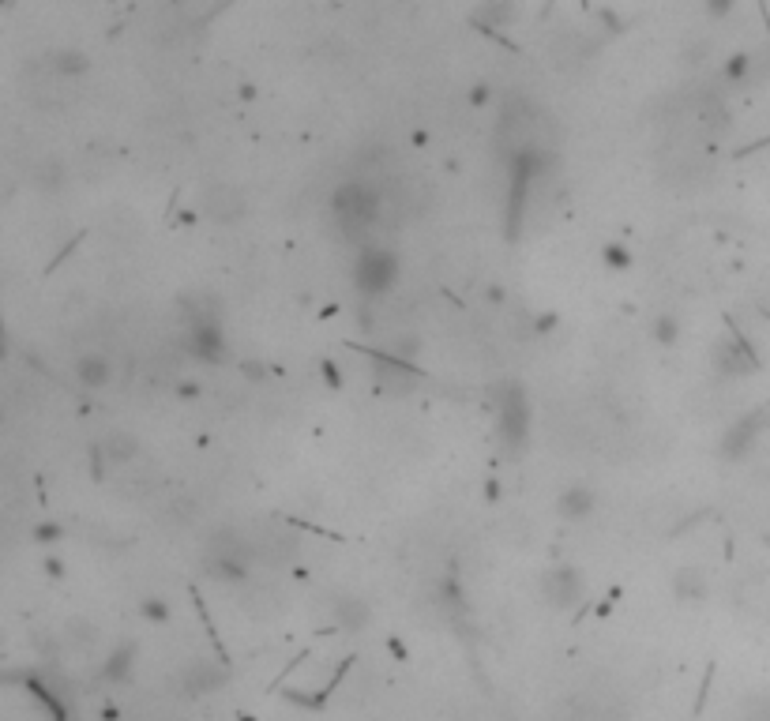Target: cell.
<instances>
[{
    "mask_svg": "<svg viewBox=\"0 0 770 721\" xmlns=\"http://www.w3.org/2000/svg\"><path fill=\"white\" fill-rule=\"evenodd\" d=\"M68 635H72L76 643L91 646L98 643V624H94V620H68Z\"/></svg>",
    "mask_w": 770,
    "mask_h": 721,
    "instance_id": "25",
    "label": "cell"
},
{
    "mask_svg": "<svg viewBox=\"0 0 770 721\" xmlns=\"http://www.w3.org/2000/svg\"><path fill=\"white\" fill-rule=\"evenodd\" d=\"M598 511V492L590 485H568V489L556 496V515L564 522H583Z\"/></svg>",
    "mask_w": 770,
    "mask_h": 721,
    "instance_id": "11",
    "label": "cell"
},
{
    "mask_svg": "<svg viewBox=\"0 0 770 721\" xmlns=\"http://www.w3.org/2000/svg\"><path fill=\"white\" fill-rule=\"evenodd\" d=\"M102 451H106L109 462H132L139 455V440L132 432H113L106 444H102Z\"/></svg>",
    "mask_w": 770,
    "mask_h": 721,
    "instance_id": "19",
    "label": "cell"
},
{
    "mask_svg": "<svg viewBox=\"0 0 770 721\" xmlns=\"http://www.w3.org/2000/svg\"><path fill=\"white\" fill-rule=\"evenodd\" d=\"M42 568H46L49 579H64V560H61V556H53V553H49L46 560H42Z\"/></svg>",
    "mask_w": 770,
    "mask_h": 721,
    "instance_id": "29",
    "label": "cell"
},
{
    "mask_svg": "<svg viewBox=\"0 0 770 721\" xmlns=\"http://www.w3.org/2000/svg\"><path fill=\"white\" fill-rule=\"evenodd\" d=\"M320 376H324V384L331 387V391H342V384H346V380H342V369L335 365V361H331V357H324V361H320Z\"/></svg>",
    "mask_w": 770,
    "mask_h": 721,
    "instance_id": "27",
    "label": "cell"
},
{
    "mask_svg": "<svg viewBox=\"0 0 770 721\" xmlns=\"http://www.w3.org/2000/svg\"><path fill=\"white\" fill-rule=\"evenodd\" d=\"M632 263L635 256L628 245H620V241H605V245H601V267H605V271L620 275V271H632Z\"/></svg>",
    "mask_w": 770,
    "mask_h": 721,
    "instance_id": "20",
    "label": "cell"
},
{
    "mask_svg": "<svg viewBox=\"0 0 770 721\" xmlns=\"http://www.w3.org/2000/svg\"><path fill=\"white\" fill-rule=\"evenodd\" d=\"M230 680V669L222 661H192L185 673H181V688H185L188 699L196 695H207V691H218Z\"/></svg>",
    "mask_w": 770,
    "mask_h": 721,
    "instance_id": "10",
    "label": "cell"
},
{
    "mask_svg": "<svg viewBox=\"0 0 770 721\" xmlns=\"http://www.w3.org/2000/svg\"><path fill=\"white\" fill-rule=\"evenodd\" d=\"M707 12L710 16H729V12H733V4H729V0H710Z\"/></svg>",
    "mask_w": 770,
    "mask_h": 721,
    "instance_id": "34",
    "label": "cell"
},
{
    "mask_svg": "<svg viewBox=\"0 0 770 721\" xmlns=\"http://www.w3.org/2000/svg\"><path fill=\"white\" fill-rule=\"evenodd\" d=\"M185 353L203 361V365H222L230 357V342H226L222 320H203L185 327Z\"/></svg>",
    "mask_w": 770,
    "mask_h": 721,
    "instance_id": "4",
    "label": "cell"
},
{
    "mask_svg": "<svg viewBox=\"0 0 770 721\" xmlns=\"http://www.w3.org/2000/svg\"><path fill=\"white\" fill-rule=\"evenodd\" d=\"M496 432L500 444L511 455H519L530 436V402H526L523 384H500L496 387Z\"/></svg>",
    "mask_w": 770,
    "mask_h": 721,
    "instance_id": "3",
    "label": "cell"
},
{
    "mask_svg": "<svg viewBox=\"0 0 770 721\" xmlns=\"http://www.w3.org/2000/svg\"><path fill=\"white\" fill-rule=\"evenodd\" d=\"M200 211H203V218H211V222L233 226V222L245 218V196H241V188H233V185H211V188H203Z\"/></svg>",
    "mask_w": 770,
    "mask_h": 721,
    "instance_id": "7",
    "label": "cell"
},
{
    "mask_svg": "<svg viewBox=\"0 0 770 721\" xmlns=\"http://www.w3.org/2000/svg\"><path fill=\"white\" fill-rule=\"evenodd\" d=\"M650 338H654L658 346H677L680 342V320L673 316V312L654 316V323H650Z\"/></svg>",
    "mask_w": 770,
    "mask_h": 721,
    "instance_id": "21",
    "label": "cell"
},
{
    "mask_svg": "<svg viewBox=\"0 0 770 721\" xmlns=\"http://www.w3.org/2000/svg\"><path fill=\"white\" fill-rule=\"evenodd\" d=\"M752 64H755L752 53H733V57L722 64V83H733V87L744 83V79L752 76Z\"/></svg>",
    "mask_w": 770,
    "mask_h": 721,
    "instance_id": "23",
    "label": "cell"
},
{
    "mask_svg": "<svg viewBox=\"0 0 770 721\" xmlns=\"http://www.w3.org/2000/svg\"><path fill=\"white\" fill-rule=\"evenodd\" d=\"M541 594L553 609H575L583 601V575L571 564H560V568H549L541 575Z\"/></svg>",
    "mask_w": 770,
    "mask_h": 721,
    "instance_id": "6",
    "label": "cell"
},
{
    "mask_svg": "<svg viewBox=\"0 0 770 721\" xmlns=\"http://www.w3.org/2000/svg\"><path fill=\"white\" fill-rule=\"evenodd\" d=\"M556 327H560V316H556V312H541V316H534V320H530V335H553V331H556Z\"/></svg>",
    "mask_w": 770,
    "mask_h": 721,
    "instance_id": "26",
    "label": "cell"
},
{
    "mask_svg": "<svg viewBox=\"0 0 770 721\" xmlns=\"http://www.w3.org/2000/svg\"><path fill=\"white\" fill-rule=\"evenodd\" d=\"M241 372H245L248 380H263V376H267V369L256 365V361H241Z\"/></svg>",
    "mask_w": 770,
    "mask_h": 721,
    "instance_id": "32",
    "label": "cell"
},
{
    "mask_svg": "<svg viewBox=\"0 0 770 721\" xmlns=\"http://www.w3.org/2000/svg\"><path fill=\"white\" fill-rule=\"evenodd\" d=\"M200 391L203 387L196 384V380H181V384H177V399H200Z\"/></svg>",
    "mask_w": 770,
    "mask_h": 721,
    "instance_id": "31",
    "label": "cell"
},
{
    "mask_svg": "<svg viewBox=\"0 0 770 721\" xmlns=\"http://www.w3.org/2000/svg\"><path fill=\"white\" fill-rule=\"evenodd\" d=\"M387 650H391V654H395V658H402V661H406V646H402L399 639H387Z\"/></svg>",
    "mask_w": 770,
    "mask_h": 721,
    "instance_id": "36",
    "label": "cell"
},
{
    "mask_svg": "<svg viewBox=\"0 0 770 721\" xmlns=\"http://www.w3.org/2000/svg\"><path fill=\"white\" fill-rule=\"evenodd\" d=\"M369 620H372V609L361 594H346V590L331 594V624L339 631H365Z\"/></svg>",
    "mask_w": 770,
    "mask_h": 721,
    "instance_id": "9",
    "label": "cell"
},
{
    "mask_svg": "<svg viewBox=\"0 0 770 721\" xmlns=\"http://www.w3.org/2000/svg\"><path fill=\"white\" fill-rule=\"evenodd\" d=\"M485 297H489L493 305H504V301H508V293H504V286H489V290H485Z\"/></svg>",
    "mask_w": 770,
    "mask_h": 721,
    "instance_id": "35",
    "label": "cell"
},
{
    "mask_svg": "<svg viewBox=\"0 0 770 721\" xmlns=\"http://www.w3.org/2000/svg\"><path fill=\"white\" fill-rule=\"evenodd\" d=\"M53 72L61 79H79L91 72V57L83 49H57L53 53Z\"/></svg>",
    "mask_w": 770,
    "mask_h": 721,
    "instance_id": "16",
    "label": "cell"
},
{
    "mask_svg": "<svg viewBox=\"0 0 770 721\" xmlns=\"http://www.w3.org/2000/svg\"><path fill=\"white\" fill-rule=\"evenodd\" d=\"M399 252L384 245H365L354 260V286L361 297H387L399 282Z\"/></svg>",
    "mask_w": 770,
    "mask_h": 721,
    "instance_id": "2",
    "label": "cell"
},
{
    "mask_svg": "<svg viewBox=\"0 0 770 721\" xmlns=\"http://www.w3.org/2000/svg\"><path fill=\"white\" fill-rule=\"evenodd\" d=\"M76 380H79V387H87V391H102V387L113 380L109 357H102V353H83V357L76 361Z\"/></svg>",
    "mask_w": 770,
    "mask_h": 721,
    "instance_id": "15",
    "label": "cell"
},
{
    "mask_svg": "<svg viewBox=\"0 0 770 721\" xmlns=\"http://www.w3.org/2000/svg\"><path fill=\"white\" fill-rule=\"evenodd\" d=\"M417 350H421V342H417V338H410V335L399 338V342H391V346H387V353H395V357H402V361H414Z\"/></svg>",
    "mask_w": 770,
    "mask_h": 721,
    "instance_id": "28",
    "label": "cell"
},
{
    "mask_svg": "<svg viewBox=\"0 0 770 721\" xmlns=\"http://www.w3.org/2000/svg\"><path fill=\"white\" fill-rule=\"evenodd\" d=\"M710 594V583H707V571L703 568H680L673 575V598L680 605H703Z\"/></svg>",
    "mask_w": 770,
    "mask_h": 721,
    "instance_id": "13",
    "label": "cell"
},
{
    "mask_svg": "<svg viewBox=\"0 0 770 721\" xmlns=\"http://www.w3.org/2000/svg\"><path fill=\"white\" fill-rule=\"evenodd\" d=\"M714 369L722 372V376H748V372L759 369V361H755V350L752 342L733 331V335L718 342V350H714Z\"/></svg>",
    "mask_w": 770,
    "mask_h": 721,
    "instance_id": "8",
    "label": "cell"
},
{
    "mask_svg": "<svg viewBox=\"0 0 770 721\" xmlns=\"http://www.w3.org/2000/svg\"><path fill=\"white\" fill-rule=\"evenodd\" d=\"M763 417H767V414H748V417H740L737 425L725 432V436H722V455H725V459H740V455H744V451L752 447L755 432L763 429Z\"/></svg>",
    "mask_w": 770,
    "mask_h": 721,
    "instance_id": "14",
    "label": "cell"
},
{
    "mask_svg": "<svg viewBox=\"0 0 770 721\" xmlns=\"http://www.w3.org/2000/svg\"><path fill=\"white\" fill-rule=\"evenodd\" d=\"M489 98H493V87H489V83H478V87L470 91V106H489Z\"/></svg>",
    "mask_w": 770,
    "mask_h": 721,
    "instance_id": "30",
    "label": "cell"
},
{
    "mask_svg": "<svg viewBox=\"0 0 770 721\" xmlns=\"http://www.w3.org/2000/svg\"><path fill=\"white\" fill-rule=\"evenodd\" d=\"M500 492H504L500 489V477H489V481H485V500L496 504V500H500Z\"/></svg>",
    "mask_w": 770,
    "mask_h": 721,
    "instance_id": "33",
    "label": "cell"
},
{
    "mask_svg": "<svg viewBox=\"0 0 770 721\" xmlns=\"http://www.w3.org/2000/svg\"><path fill=\"white\" fill-rule=\"evenodd\" d=\"M331 215H335L346 241L365 248L369 245L365 233H369L372 222L380 218V192L372 185H365V181H346V185H339L335 196H331Z\"/></svg>",
    "mask_w": 770,
    "mask_h": 721,
    "instance_id": "1",
    "label": "cell"
},
{
    "mask_svg": "<svg viewBox=\"0 0 770 721\" xmlns=\"http://www.w3.org/2000/svg\"><path fill=\"white\" fill-rule=\"evenodd\" d=\"M64 537H68V530H64L61 522H53V519L38 522V526L31 530V541H34V545H42V549H53V545H61Z\"/></svg>",
    "mask_w": 770,
    "mask_h": 721,
    "instance_id": "24",
    "label": "cell"
},
{
    "mask_svg": "<svg viewBox=\"0 0 770 721\" xmlns=\"http://www.w3.org/2000/svg\"><path fill=\"white\" fill-rule=\"evenodd\" d=\"M365 357H372L376 380H380L387 391H395V395H406L417 380H425V369H421L417 361H402V357H395V353L387 350H365Z\"/></svg>",
    "mask_w": 770,
    "mask_h": 721,
    "instance_id": "5",
    "label": "cell"
},
{
    "mask_svg": "<svg viewBox=\"0 0 770 721\" xmlns=\"http://www.w3.org/2000/svg\"><path fill=\"white\" fill-rule=\"evenodd\" d=\"M64 181H68V166L61 158H49L31 173V185L42 188V192H57V188H64Z\"/></svg>",
    "mask_w": 770,
    "mask_h": 721,
    "instance_id": "17",
    "label": "cell"
},
{
    "mask_svg": "<svg viewBox=\"0 0 770 721\" xmlns=\"http://www.w3.org/2000/svg\"><path fill=\"white\" fill-rule=\"evenodd\" d=\"M132 669H136V643H117L106 654V661H102L98 680H102V684H128V680H132Z\"/></svg>",
    "mask_w": 770,
    "mask_h": 721,
    "instance_id": "12",
    "label": "cell"
},
{
    "mask_svg": "<svg viewBox=\"0 0 770 721\" xmlns=\"http://www.w3.org/2000/svg\"><path fill=\"white\" fill-rule=\"evenodd\" d=\"M511 19H515V4H481L478 12L470 16V23L481 27L485 34H493L500 23H511Z\"/></svg>",
    "mask_w": 770,
    "mask_h": 721,
    "instance_id": "18",
    "label": "cell"
},
{
    "mask_svg": "<svg viewBox=\"0 0 770 721\" xmlns=\"http://www.w3.org/2000/svg\"><path fill=\"white\" fill-rule=\"evenodd\" d=\"M139 616L147 620V624H170L173 620V605L162 594H151V598L139 601Z\"/></svg>",
    "mask_w": 770,
    "mask_h": 721,
    "instance_id": "22",
    "label": "cell"
}]
</instances>
